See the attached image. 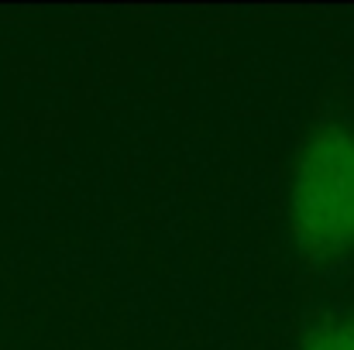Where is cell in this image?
Returning <instances> with one entry per match:
<instances>
[{"mask_svg":"<svg viewBox=\"0 0 354 350\" xmlns=\"http://www.w3.org/2000/svg\"><path fill=\"white\" fill-rule=\"evenodd\" d=\"M289 231L306 261H334L354 247V130L313 127L292 158Z\"/></svg>","mask_w":354,"mask_h":350,"instance_id":"1","label":"cell"},{"mask_svg":"<svg viewBox=\"0 0 354 350\" xmlns=\"http://www.w3.org/2000/svg\"><path fill=\"white\" fill-rule=\"evenodd\" d=\"M303 350H354V316L327 320L306 337Z\"/></svg>","mask_w":354,"mask_h":350,"instance_id":"2","label":"cell"}]
</instances>
